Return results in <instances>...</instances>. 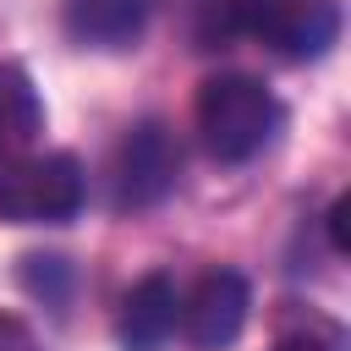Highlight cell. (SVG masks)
<instances>
[{
  "label": "cell",
  "instance_id": "7",
  "mask_svg": "<svg viewBox=\"0 0 351 351\" xmlns=\"http://www.w3.org/2000/svg\"><path fill=\"white\" fill-rule=\"evenodd\" d=\"M60 22L82 49H132L148 27V0H66Z\"/></svg>",
  "mask_w": 351,
  "mask_h": 351
},
{
  "label": "cell",
  "instance_id": "4",
  "mask_svg": "<svg viewBox=\"0 0 351 351\" xmlns=\"http://www.w3.org/2000/svg\"><path fill=\"white\" fill-rule=\"evenodd\" d=\"M110 176H115V203L121 208H154L181 176V148L170 137V126H159V121L132 126L121 137V148H115Z\"/></svg>",
  "mask_w": 351,
  "mask_h": 351
},
{
  "label": "cell",
  "instance_id": "1",
  "mask_svg": "<svg viewBox=\"0 0 351 351\" xmlns=\"http://www.w3.org/2000/svg\"><path fill=\"white\" fill-rule=\"evenodd\" d=\"M197 132L219 165H241L274 143L280 99L247 71H219L197 88Z\"/></svg>",
  "mask_w": 351,
  "mask_h": 351
},
{
  "label": "cell",
  "instance_id": "5",
  "mask_svg": "<svg viewBox=\"0 0 351 351\" xmlns=\"http://www.w3.org/2000/svg\"><path fill=\"white\" fill-rule=\"evenodd\" d=\"M247 307H252V291L236 269H208L186 296H181V318L176 329L186 335L192 351H225L236 346V335L247 329Z\"/></svg>",
  "mask_w": 351,
  "mask_h": 351
},
{
  "label": "cell",
  "instance_id": "11",
  "mask_svg": "<svg viewBox=\"0 0 351 351\" xmlns=\"http://www.w3.org/2000/svg\"><path fill=\"white\" fill-rule=\"evenodd\" d=\"M280 351H324V346H313V340H285Z\"/></svg>",
  "mask_w": 351,
  "mask_h": 351
},
{
  "label": "cell",
  "instance_id": "3",
  "mask_svg": "<svg viewBox=\"0 0 351 351\" xmlns=\"http://www.w3.org/2000/svg\"><path fill=\"white\" fill-rule=\"evenodd\" d=\"M82 165L71 154H5L0 159V219L60 225L82 208Z\"/></svg>",
  "mask_w": 351,
  "mask_h": 351
},
{
  "label": "cell",
  "instance_id": "10",
  "mask_svg": "<svg viewBox=\"0 0 351 351\" xmlns=\"http://www.w3.org/2000/svg\"><path fill=\"white\" fill-rule=\"evenodd\" d=\"M329 230H335V247L346 252V197L335 203V214H329Z\"/></svg>",
  "mask_w": 351,
  "mask_h": 351
},
{
  "label": "cell",
  "instance_id": "2",
  "mask_svg": "<svg viewBox=\"0 0 351 351\" xmlns=\"http://www.w3.org/2000/svg\"><path fill=\"white\" fill-rule=\"evenodd\" d=\"M219 38L241 33L285 60H318L340 38V0H214Z\"/></svg>",
  "mask_w": 351,
  "mask_h": 351
},
{
  "label": "cell",
  "instance_id": "9",
  "mask_svg": "<svg viewBox=\"0 0 351 351\" xmlns=\"http://www.w3.org/2000/svg\"><path fill=\"white\" fill-rule=\"evenodd\" d=\"M0 351H38V340H33V329L22 318L0 313Z\"/></svg>",
  "mask_w": 351,
  "mask_h": 351
},
{
  "label": "cell",
  "instance_id": "8",
  "mask_svg": "<svg viewBox=\"0 0 351 351\" xmlns=\"http://www.w3.org/2000/svg\"><path fill=\"white\" fill-rule=\"evenodd\" d=\"M44 132V99L33 88V77L11 60H0V159L5 154H27Z\"/></svg>",
  "mask_w": 351,
  "mask_h": 351
},
{
  "label": "cell",
  "instance_id": "6",
  "mask_svg": "<svg viewBox=\"0 0 351 351\" xmlns=\"http://www.w3.org/2000/svg\"><path fill=\"white\" fill-rule=\"evenodd\" d=\"M176 318H181V291L170 274H143L126 302H121V318H115V340L126 351H165V340L176 335Z\"/></svg>",
  "mask_w": 351,
  "mask_h": 351
}]
</instances>
